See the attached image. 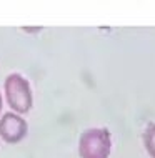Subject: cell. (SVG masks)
<instances>
[{
  "label": "cell",
  "instance_id": "obj_1",
  "mask_svg": "<svg viewBox=\"0 0 155 158\" xmlns=\"http://www.w3.org/2000/svg\"><path fill=\"white\" fill-rule=\"evenodd\" d=\"M5 100L8 106L12 108V112L22 115L30 112L33 105V95L32 88H30L28 80L20 73H10L5 78Z\"/></svg>",
  "mask_w": 155,
  "mask_h": 158
},
{
  "label": "cell",
  "instance_id": "obj_2",
  "mask_svg": "<svg viewBox=\"0 0 155 158\" xmlns=\"http://www.w3.org/2000/svg\"><path fill=\"white\" fill-rule=\"evenodd\" d=\"M112 152V135L109 128H87L79 138L80 158H109Z\"/></svg>",
  "mask_w": 155,
  "mask_h": 158
},
{
  "label": "cell",
  "instance_id": "obj_3",
  "mask_svg": "<svg viewBox=\"0 0 155 158\" xmlns=\"http://www.w3.org/2000/svg\"><path fill=\"white\" fill-rule=\"evenodd\" d=\"M28 125L19 113L7 112L0 118V138L5 143H19L27 136Z\"/></svg>",
  "mask_w": 155,
  "mask_h": 158
},
{
  "label": "cell",
  "instance_id": "obj_4",
  "mask_svg": "<svg viewBox=\"0 0 155 158\" xmlns=\"http://www.w3.org/2000/svg\"><path fill=\"white\" fill-rule=\"evenodd\" d=\"M144 145L145 150L152 158H155V123L150 125L144 133Z\"/></svg>",
  "mask_w": 155,
  "mask_h": 158
},
{
  "label": "cell",
  "instance_id": "obj_5",
  "mask_svg": "<svg viewBox=\"0 0 155 158\" xmlns=\"http://www.w3.org/2000/svg\"><path fill=\"white\" fill-rule=\"evenodd\" d=\"M2 103H3V98H2V93H0V112H2Z\"/></svg>",
  "mask_w": 155,
  "mask_h": 158
}]
</instances>
